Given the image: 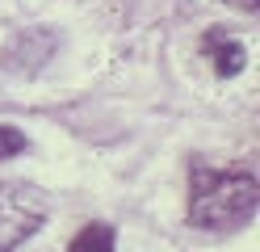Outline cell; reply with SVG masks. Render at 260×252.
<instances>
[{
  "mask_svg": "<svg viewBox=\"0 0 260 252\" xmlns=\"http://www.w3.org/2000/svg\"><path fill=\"white\" fill-rule=\"evenodd\" d=\"M256 214V177L252 173H222V168H198L189 193V218L206 231L239 227Z\"/></svg>",
  "mask_w": 260,
  "mask_h": 252,
  "instance_id": "1",
  "label": "cell"
},
{
  "mask_svg": "<svg viewBox=\"0 0 260 252\" xmlns=\"http://www.w3.org/2000/svg\"><path fill=\"white\" fill-rule=\"evenodd\" d=\"M46 218L42 198L29 185H0V252L29 240Z\"/></svg>",
  "mask_w": 260,
  "mask_h": 252,
  "instance_id": "2",
  "label": "cell"
},
{
  "mask_svg": "<svg viewBox=\"0 0 260 252\" xmlns=\"http://www.w3.org/2000/svg\"><path fill=\"white\" fill-rule=\"evenodd\" d=\"M202 46H206V55H210V63H214L218 76H235V72H243V63H248V50H243L239 42H231L222 30H210L202 38Z\"/></svg>",
  "mask_w": 260,
  "mask_h": 252,
  "instance_id": "3",
  "label": "cell"
},
{
  "mask_svg": "<svg viewBox=\"0 0 260 252\" xmlns=\"http://www.w3.org/2000/svg\"><path fill=\"white\" fill-rule=\"evenodd\" d=\"M68 252H113V227H105V223H88V227L72 240Z\"/></svg>",
  "mask_w": 260,
  "mask_h": 252,
  "instance_id": "4",
  "label": "cell"
},
{
  "mask_svg": "<svg viewBox=\"0 0 260 252\" xmlns=\"http://www.w3.org/2000/svg\"><path fill=\"white\" fill-rule=\"evenodd\" d=\"M17 151H25V134L17 126H0V160L17 156Z\"/></svg>",
  "mask_w": 260,
  "mask_h": 252,
  "instance_id": "5",
  "label": "cell"
},
{
  "mask_svg": "<svg viewBox=\"0 0 260 252\" xmlns=\"http://www.w3.org/2000/svg\"><path fill=\"white\" fill-rule=\"evenodd\" d=\"M226 5H231V9H248V13H256L260 0H226Z\"/></svg>",
  "mask_w": 260,
  "mask_h": 252,
  "instance_id": "6",
  "label": "cell"
}]
</instances>
